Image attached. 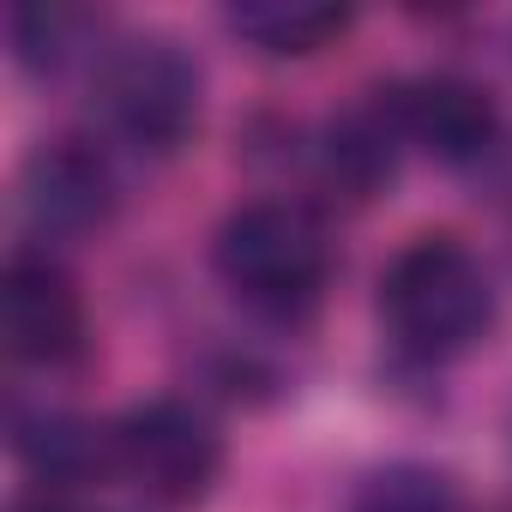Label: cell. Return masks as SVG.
Masks as SVG:
<instances>
[{
	"mask_svg": "<svg viewBox=\"0 0 512 512\" xmlns=\"http://www.w3.org/2000/svg\"><path fill=\"white\" fill-rule=\"evenodd\" d=\"M115 464L163 506H193L223 476V434L187 398H145L115 422Z\"/></svg>",
	"mask_w": 512,
	"mask_h": 512,
	"instance_id": "277c9868",
	"label": "cell"
},
{
	"mask_svg": "<svg viewBox=\"0 0 512 512\" xmlns=\"http://www.w3.org/2000/svg\"><path fill=\"white\" fill-rule=\"evenodd\" d=\"M97 103L133 151L169 157L199 127V67L181 55L175 37H121L97 61Z\"/></svg>",
	"mask_w": 512,
	"mask_h": 512,
	"instance_id": "3957f363",
	"label": "cell"
},
{
	"mask_svg": "<svg viewBox=\"0 0 512 512\" xmlns=\"http://www.w3.org/2000/svg\"><path fill=\"white\" fill-rule=\"evenodd\" d=\"M211 266L241 302L266 314H302L320 302L332 278V247H326V229L302 205L253 199L223 217L211 241Z\"/></svg>",
	"mask_w": 512,
	"mask_h": 512,
	"instance_id": "7a4b0ae2",
	"label": "cell"
},
{
	"mask_svg": "<svg viewBox=\"0 0 512 512\" xmlns=\"http://www.w3.org/2000/svg\"><path fill=\"white\" fill-rule=\"evenodd\" d=\"M398 133L410 145H422L434 163H482L500 139V109L482 85L458 79V73H428L410 79L386 97Z\"/></svg>",
	"mask_w": 512,
	"mask_h": 512,
	"instance_id": "52a82bcc",
	"label": "cell"
},
{
	"mask_svg": "<svg viewBox=\"0 0 512 512\" xmlns=\"http://www.w3.org/2000/svg\"><path fill=\"white\" fill-rule=\"evenodd\" d=\"M223 25L260 55H320L350 31V7L326 0H235Z\"/></svg>",
	"mask_w": 512,
	"mask_h": 512,
	"instance_id": "30bf717a",
	"label": "cell"
},
{
	"mask_svg": "<svg viewBox=\"0 0 512 512\" xmlns=\"http://www.w3.org/2000/svg\"><path fill=\"white\" fill-rule=\"evenodd\" d=\"M19 211L43 241H79L115 217V169L85 139H55L25 163Z\"/></svg>",
	"mask_w": 512,
	"mask_h": 512,
	"instance_id": "8992f818",
	"label": "cell"
},
{
	"mask_svg": "<svg viewBox=\"0 0 512 512\" xmlns=\"http://www.w3.org/2000/svg\"><path fill=\"white\" fill-rule=\"evenodd\" d=\"M13 452L49 482H91L103 470V434L61 404H13Z\"/></svg>",
	"mask_w": 512,
	"mask_h": 512,
	"instance_id": "9c48e42d",
	"label": "cell"
},
{
	"mask_svg": "<svg viewBox=\"0 0 512 512\" xmlns=\"http://www.w3.org/2000/svg\"><path fill=\"white\" fill-rule=\"evenodd\" d=\"M13 512H73V506H67L61 494H31V500H19Z\"/></svg>",
	"mask_w": 512,
	"mask_h": 512,
	"instance_id": "4fadbf2b",
	"label": "cell"
},
{
	"mask_svg": "<svg viewBox=\"0 0 512 512\" xmlns=\"http://www.w3.org/2000/svg\"><path fill=\"white\" fill-rule=\"evenodd\" d=\"M0 332L13 362L67 368L85 356V296L55 253H13L0 278Z\"/></svg>",
	"mask_w": 512,
	"mask_h": 512,
	"instance_id": "5b68a950",
	"label": "cell"
},
{
	"mask_svg": "<svg viewBox=\"0 0 512 512\" xmlns=\"http://www.w3.org/2000/svg\"><path fill=\"white\" fill-rule=\"evenodd\" d=\"M398 139L404 133H398V121H392L386 103L338 115L326 127V139H320V175H326V187H338L356 205L374 199L392 181V169H398Z\"/></svg>",
	"mask_w": 512,
	"mask_h": 512,
	"instance_id": "ba28073f",
	"label": "cell"
},
{
	"mask_svg": "<svg viewBox=\"0 0 512 512\" xmlns=\"http://www.w3.org/2000/svg\"><path fill=\"white\" fill-rule=\"evenodd\" d=\"M85 13L79 7H19L13 13V55L31 73H61L79 55Z\"/></svg>",
	"mask_w": 512,
	"mask_h": 512,
	"instance_id": "7c38bea8",
	"label": "cell"
},
{
	"mask_svg": "<svg viewBox=\"0 0 512 512\" xmlns=\"http://www.w3.org/2000/svg\"><path fill=\"white\" fill-rule=\"evenodd\" d=\"M380 314L416 356H458L494 320V290L458 235H416L380 278Z\"/></svg>",
	"mask_w": 512,
	"mask_h": 512,
	"instance_id": "6da1fadb",
	"label": "cell"
},
{
	"mask_svg": "<svg viewBox=\"0 0 512 512\" xmlns=\"http://www.w3.org/2000/svg\"><path fill=\"white\" fill-rule=\"evenodd\" d=\"M344 512H458V488L434 464H380L356 482Z\"/></svg>",
	"mask_w": 512,
	"mask_h": 512,
	"instance_id": "8fae6325",
	"label": "cell"
}]
</instances>
